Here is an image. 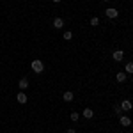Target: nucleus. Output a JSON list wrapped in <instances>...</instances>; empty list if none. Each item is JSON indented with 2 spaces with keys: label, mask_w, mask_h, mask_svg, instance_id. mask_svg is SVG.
I'll use <instances>...</instances> for the list:
<instances>
[{
  "label": "nucleus",
  "mask_w": 133,
  "mask_h": 133,
  "mask_svg": "<svg viewBox=\"0 0 133 133\" xmlns=\"http://www.w3.org/2000/svg\"><path fill=\"white\" fill-rule=\"evenodd\" d=\"M16 99H18L20 103H27L29 98H27V94H25V92H18V94H16Z\"/></svg>",
  "instance_id": "obj_4"
},
{
  "label": "nucleus",
  "mask_w": 133,
  "mask_h": 133,
  "mask_svg": "<svg viewBox=\"0 0 133 133\" xmlns=\"http://www.w3.org/2000/svg\"><path fill=\"white\" fill-rule=\"evenodd\" d=\"M112 57H114V61H117V62H119V61H123V57H124V51H121V50L114 51V55H112Z\"/></svg>",
  "instance_id": "obj_3"
},
{
  "label": "nucleus",
  "mask_w": 133,
  "mask_h": 133,
  "mask_svg": "<svg viewBox=\"0 0 133 133\" xmlns=\"http://www.w3.org/2000/svg\"><path fill=\"white\" fill-rule=\"evenodd\" d=\"M29 87V80L27 78H21L20 80V89H27Z\"/></svg>",
  "instance_id": "obj_9"
},
{
  "label": "nucleus",
  "mask_w": 133,
  "mask_h": 133,
  "mask_svg": "<svg viewBox=\"0 0 133 133\" xmlns=\"http://www.w3.org/2000/svg\"><path fill=\"white\" fill-rule=\"evenodd\" d=\"M53 2H55V4H59V2H61V0H53Z\"/></svg>",
  "instance_id": "obj_17"
},
{
  "label": "nucleus",
  "mask_w": 133,
  "mask_h": 133,
  "mask_svg": "<svg viewBox=\"0 0 133 133\" xmlns=\"http://www.w3.org/2000/svg\"><path fill=\"white\" fill-rule=\"evenodd\" d=\"M62 98H64V101H73V98H75V96H73L71 91H68V92H64V94H62Z\"/></svg>",
  "instance_id": "obj_7"
},
{
  "label": "nucleus",
  "mask_w": 133,
  "mask_h": 133,
  "mask_svg": "<svg viewBox=\"0 0 133 133\" xmlns=\"http://www.w3.org/2000/svg\"><path fill=\"white\" fill-rule=\"evenodd\" d=\"M92 115H94V112H92L91 108H85V110H83V117H85V119H91Z\"/></svg>",
  "instance_id": "obj_8"
},
{
  "label": "nucleus",
  "mask_w": 133,
  "mask_h": 133,
  "mask_svg": "<svg viewBox=\"0 0 133 133\" xmlns=\"http://www.w3.org/2000/svg\"><path fill=\"white\" fill-rule=\"evenodd\" d=\"M105 2H108V0H105Z\"/></svg>",
  "instance_id": "obj_18"
},
{
  "label": "nucleus",
  "mask_w": 133,
  "mask_h": 133,
  "mask_svg": "<svg viewBox=\"0 0 133 133\" xmlns=\"http://www.w3.org/2000/svg\"><path fill=\"white\" fill-rule=\"evenodd\" d=\"M32 69H34V73H43V62L41 61H34L32 62Z\"/></svg>",
  "instance_id": "obj_1"
},
{
  "label": "nucleus",
  "mask_w": 133,
  "mask_h": 133,
  "mask_svg": "<svg viewBox=\"0 0 133 133\" xmlns=\"http://www.w3.org/2000/svg\"><path fill=\"white\" fill-rule=\"evenodd\" d=\"M117 14H119V11H117V9H114V7L107 9V16H108V18H117Z\"/></svg>",
  "instance_id": "obj_2"
},
{
  "label": "nucleus",
  "mask_w": 133,
  "mask_h": 133,
  "mask_svg": "<svg viewBox=\"0 0 133 133\" xmlns=\"http://www.w3.org/2000/svg\"><path fill=\"white\" fill-rule=\"evenodd\" d=\"M121 110H123L121 105H119V107H114V112H115V114H121Z\"/></svg>",
  "instance_id": "obj_16"
},
{
  "label": "nucleus",
  "mask_w": 133,
  "mask_h": 133,
  "mask_svg": "<svg viewBox=\"0 0 133 133\" xmlns=\"http://www.w3.org/2000/svg\"><path fill=\"white\" fill-rule=\"evenodd\" d=\"M91 25H92V27H98V25H99V20H98V18H92V20H91Z\"/></svg>",
  "instance_id": "obj_15"
},
{
  "label": "nucleus",
  "mask_w": 133,
  "mask_h": 133,
  "mask_svg": "<svg viewBox=\"0 0 133 133\" xmlns=\"http://www.w3.org/2000/svg\"><path fill=\"white\" fill-rule=\"evenodd\" d=\"M71 37H73V34L69 30L68 32H64V39H66V41H71Z\"/></svg>",
  "instance_id": "obj_13"
},
{
  "label": "nucleus",
  "mask_w": 133,
  "mask_h": 133,
  "mask_svg": "<svg viewBox=\"0 0 133 133\" xmlns=\"http://www.w3.org/2000/svg\"><path fill=\"white\" fill-rule=\"evenodd\" d=\"M115 80H117V82H124V80H126V73H117Z\"/></svg>",
  "instance_id": "obj_11"
},
{
  "label": "nucleus",
  "mask_w": 133,
  "mask_h": 133,
  "mask_svg": "<svg viewBox=\"0 0 133 133\" xmlns=\"http://www.w3.org/2000/svg\"><path fill=\"white\" fill-rule=\"evenodd\" d=\"M78 117H80V115H78L76 112H73V114H71V121H73V123H76V121H78Z\"/></svg>",
  "instance_id": "obj_14"
},
{
  "label": "nucleus",
  "mask_w": 133,
  "mask_h": 133,
  "mask_svg": "<svg viewBox=\"0 0 133 133\" xmlns=\"http://www.w3.org/2000/svg\"><path fill=\"white\" fill-rule=\"evenodd\" d=\"M124 69H126V73H133V62H128Z\"/></svg>",
  "instance_id": "obj_12"
},
{
  "label": "nucleus",
  "mask_w": 133,
  "mask_h": 133,
  "mask_svg": "<svg viewBox=\"0 0 133 133\" xmlns=\"http://www.w3.org/2000/svg\"><path fill=\"white\" fill-rule=\"evenodd\" d=\"M53 27H55V29H62V27H64L62 18H55V20H53Z\"/></svg>",
  "instance_id": "obj_6"
},
{
  "label": "nucleus",
  "mask_w": 133,
  "mask_h": 133,
  "mask_svg": "<svg viewBox=\"0 0 133 133\" xmlns=\"http://www.w3.org/2000/svg\"><path fill=\"white\" fill-rule=\"evenodd\" d=\"M121 108H123V110H131V101H130V99H124V101L121 103Z\"/></svg>",
  "instance_id": "obj_5"
},
{
  "label": "nucleus",
  "mask_w": 133,
  "mask_h": 133,
  "mask_svg": "<svg viewBox=\"0 0 133 133\" xmlns=\"http://www.w3.org/2000/svg\"><path fill=\"white\" fill-rule=\"evenodd\" d=\"M121 124H123V126H130V124H131V121H130V117H121Z\"/></svg>",
  "instance_id": "obj_10"
}]
</instances>
